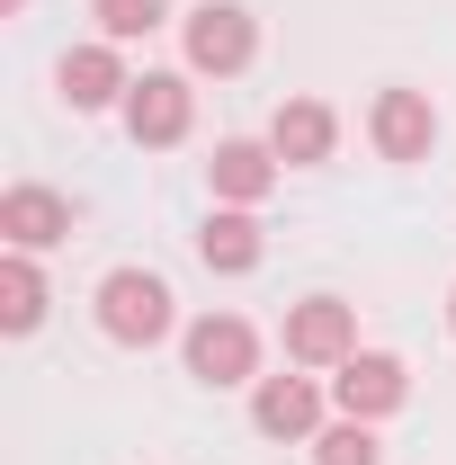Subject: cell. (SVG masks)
I'll use <instances>...</instances> for the list:
<instances>
[{"label":"cell","mask_w":456,"mask_h":465,"mask_svg":"<svg viewBox=\"0 0 456 465\" xmlns=\"http://www.w3.org/2000/svg\"><path fill=\"white\" fill-rule=\"evenodd\" d=\"M125 90H134V81H125V63H116V45H108V36L63 54V99H72V108H116Z\"/></svg>","instance_id":"12"},{"label":"cell","mask_w":456,"mask_h":465,"mask_svg":"<svg viewBox=\"0 0 456 465\" xmlns=\"http://www.w3.org/2000/svg\"><path fill=\"white\" fill-rule=\"evenodd\" d=\"M286 358L295 367H341V358H358V313H349L341 295L286 304Z\"/></svg>","instance_id":"4"},{"label":"cell","mask_w":456,"mask_h":465,"mask_svg":"<svg viewBox=\"0 0 456 465\" xmlns=\"http://www.w3.org/2000/svg\"><path fill=\"white\" fill-rule=\"evenodd\" d=\"M45 322V278L36 251H0V331H36Z\"/></svg>","instance_id":"14"},{"label":"cell","mask_w":456,"mask_h":465,"mask_svg":"<svg viewBox=\"0 0 456 465\" xmlns=\"http://www.w3.org/2000/svg\"><path fill=\"white\" fill-rule=\"evenodd\" d=\"M402 394H411V367L385 358V349H358V358H341V376H332V403L349 420H385V411H402Z\"/></svg>","instance_id":"5"},{"label":"cell","mask_w":456,"mask_h":465,"mask_svg":"<svg viewBox=\"0 0 456 465\" xmlns=\"http://www.w3.org/2000/svg\"><path fill=\"white\" fill-rule=\"evenodd\" d=\"M251 420H260V439H322V385L313 376H260Z\"/></svg>","instance_id":"8"},{"label":"cell","mask_w":456,"mask_h":465,"mask_svg":"<svg viewBox=\"0 0 456 465\" xmlns=\"http://www.w3.org/2000/svg\"><path fill=\"white\" fill-rule=\"evenodd\" d=\"M0 9H27V0H0Z\"/></svg>","instance_id":"18"},{"label":"cell","mask_w":456,"mask_h":465,"mask_svg":"<svg viewBox=\"0 0 456 465\" xmlns=\"http://www.w3.org/2000/svg\"><path fill=\"white\" fill-rule=\"evenodd\" d=\"M0 242L9 251H55V242H72V206L55 188H9L0 197Z\"/></svg>","instance_id":"9"},{"label":"cell","mask_w":456,"mask_h":465,"mask_svg":"<svg viewBox=\"0 0 456 465\" xmlns=\"http://www.w3.org/2000/svg\"><path fill=\"white\" fill-rule=\"evenodd\" d=\"M332 143H341V116L322 108V99H286L278 125H269V153H278L286 171H304V162H332Z\"/></svg>","instance_id":"11"},{"label":"cell","mask_w":456,"mask_h":465,"mask_svg":"<svg viewBox=\"0 0 456 465\" xmlns=\"http://www.w3.org/2000/svg\"><path fill=\"white\" fill-rule=\"evenodd\" d=\"M197 260H206L215 278H251V269H260V215H251V206L206 215V232H197Z\"/></svg>","instance_id":"13"},{"label":"cell","mask_w":456,"mask_h":465,"mask_svg":"<svg viewBox=\"0 0 456 465\" xmlns=\"http://www.w3.org/2000/svg\"><path fill=\"white\" fill-rule=\"evenodd\" d=\"M171 287L153 278V269H116L108 287H99V331H108L116 349H153V341H171Z\"/></svg>","instance_id":"1"},{"label":"cell","mask_w":456,"mask_h":465,"mask_svg":"<svg viewBox=\"0 0 456 465\" xmlns=\"http://www.w3.org/2000/svg\"><path fill=\"white\" fill-rule=\"evenodd\" d=\"M179 45H188V72H215V81H233L242 63L260 54V27H251V9H233V0H206V9H188Z\"/></svg>","instance_id":"2"},{"label":"cell","mask_w":456,"mask_h":465,"mask_svg":"<svg viewBox=\"0 0 456 465\" xmlns=\"http://www.w3.org/2000/svg\"><path fill=\"white\" fill-rule=\"evenodd\" d=\"M313 465H385V448H376V420H332L322 439H313Z\"/></svg>","instance_id":"15"},{"label":"cell","mask_w":456,"mask_h":465,"mask_svg":"<svg viewBox=\"0 0 456 465\" xmlns=\"http://www.w3.org/2000/svg\"><path fill=\"white\" fill-rule=\"evenodd\" d=\"M188 116H197V90H188L179 72H144V81L125 90V134H134V143H153V153L188 134Z\"/></svg>","instance_id":"6"},{"label":"cell","mask_w":456,"mask_h":465,"mask_svg":"<svg viewBox=\"0 0 456 465\" xmlns=\"http://www.w3.org/2000/svg\"><path fill=\"white\" fill-rule=\"evenodd\" d=\"M367 134H376L385 162H430V143H439V108H430V90H385V99L367 108Z\"/></svg>","instance_id":"7"},{"label":"cell","mask_w":456,"mask_h":465,"mask_svg":"<svg viewBox=\"0 0 456 465\" xmlns=\"http://www.w3.org/2000/svg\"><path fill=\"white\" fill-rule=\"evenodd\" d=\"M448 331H456V295H448Z\"/></svg>","instance_id":"17"},{"label":"cell","mask_w":456,"mask_h":465,"mask_svg":"<svg viewBox=\"0 0 456 465\" xmlns=\"http://www.w3.org/2000/svg\"><path fill=\"white\" fill-rule=\"evenodd\" d=\"M251 367H260V331L242 313H197L188 322V376L197 385H251Z\"/></svg>","instance_id":"3"},{"label":"cell","mask_w":456,"mask_h":465,"mask_svg":"<svg viewBox=\"0 0 456 465\" xmlns=\"http://www.w3.org/2000/svg\"><path fill=\"white\" fill-rule=\"evenodd\" d=\"M90 18H99L108 45H134V36H153L171 9H162V0H90Z\"/></svg>","instance_id":"16"},{"label":"cell","mask_w":456,"mask_h":465,"mask_svg":"<svg viewBox=\"0 0 456 465\" xmlns=\"http://www.w3.org/2000/svg\"><path fill=\"white\" fill-rule=\"evenodd\" d=\"M278 153L269 143H251V134H233V143H215V162H206V179H215V197L224 206H260L269 188H278Z\"/></svg>","instance_id":"10"}]
</instances>
